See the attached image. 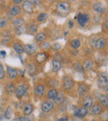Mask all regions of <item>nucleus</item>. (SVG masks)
<instances>
[{
  "label": "nucleus",
  "instance_id": "obj_10",
  "mask_svg": "<svg viewBox=\"0 0 108 121\" xmlns=\"http://www.w3.org/2000/svg\"><path fill=\"white\" fill-rule=\"evenodd\" d=\"M74 86V82H73V80L69 76H67L64 79V81H63V87H64L65 90L67 91H69Z\"/></svg>",
  "mask_w": 108,
  "mask_h": 121
},
{
  "label": "nucleus",
  "instance_id": "obj_42",
  "mask_svg": "<svg viewBox=\"0 0 108 121\" xmlns=\"http://www.w3.org/2000/svg\"><path fill=\"white\" fill-rule=\"evenodd\" d=\"M13 1L15 4V5H19V4H22V2H23V0H13Z\"/></svg>",
  "mask_w": 108,
  "mask_h": 121
},
{
  "label": "nucleus",
  "instance_id": "obj_45",
  "mask_svg": "<svg viewBox=\"0 0 108 121\" xmlns=\"http://www.w3.org/2000/svg\"><path fill=\"white\" fill-rule=\"evenodd\" d=\"M58 121H69V119L68 117H63V118H60Z\"/></svg>",
  "mask_w": 108,
  "mask_h": 121
},
{
  "label": "nucleus",
  "instance_id": "obj_4",
  "mask_svg": "<svg viewBox=\"0 0 108 121\" xmlns=\"http://www.w3.org/2000/svg\"><path fill=\"white\" fill-rule=\"evenodd\" d=\"M22 10L27 14H30L33 12V6H32V4L29 2L28 0H25V1L22 2Z\"/></svg>",
  "mask_w": 108,
  "mask_h": 121
},
{
  "label": "nucleus",
  "instance_id": "obj_40",
  "mask_svg": "<svg viewBox=\"0 0 108 121\" xmlns=\"http://www.w3.org/2000/svg\"><path fill=\"white\" fill-rule=\"evenodd\" d=\"M53 48L55 51H60L62 49V45L60 43H55L53 45Z\"/></svg>",
  "mask_w": 108,
  "mask_h": 121
},
{
  "label": "nucleus",
  "instance_id": "obj_39",
  "mask_svg": "<svg viewBox=\"0 0 108 121\" xmlns=\"http://www.w3.org/2000/svg\"><path fill=\"white\" fill-rule=\"evenodd\" d=\"M28 1L32 4V6L37 7V6H39V4H40V1H39V0H28Z\"/></svg>",
  "mask_w": 108,
  "mask_h": 121
},
{
  "label": "nucleus",
  "instance_id": "obj_33",
  "mask_svg": "<svg viewBox=\"0 0 108 121\" xmlns=\"http://www.w3.org/2000/svg\"><path fill=\"white\" fill-rule=\"evenodd\" d=\"M6 91H7V92L9 93V94H12V93L15 91V89H14V85L13 84V83H9V84L7 85V86H6Z\"/></svg>",
  "mask_w": 108,
  "mask_h": 121
},
{
  "label": "nucleus",
  "instance_id": "obj_36",
  "mask_svg": "<svg viewBox=\"0 0 108 121\" xmlns=\"http://www.w3.org/2000/svg\"><path fill=\"white\" fill-rule=\"evenodd\" d=\"M100 99H101V104H102V105L104 106V107H106V106H107V104H108L107 96L101 95V97H100Z\"/></svg>",
  "mask_w": 108,
  "mask_h": 121
},
{
  "label": "nucleus",
  "instance_id": "obj_43",
  "mask_svg": "<svg viewBox=\"0 0 108 121\" xmlns=\"http://www.w3.org/2000/svg\"><path fill=\"white\" fill-rule=\"evenodd\" d=\"M73 25H74V23H73V21L72 20H69V22H68V27H69V28H72Z\"/></svg>",
  "mask_w": 108,
  "mask_h": 121
},
{
  "label": "nucleus",
  "instance_id": "obj_18",
  "mask_svg": "<svg viewBox=\"0 0 108 121\" xmlns=\"http://www.w3.org/2000/svg\"><path fill=\"white\" fill-rule=\"evenodd\" d=\"M52 71L53 72H58L62 67L61 62L58 60H57V59H53L52 60Z\"/></svg>",
  "mask_w": 108,
  "mask_h": 121
},
{
  "label": "nucleus",
  "instance_id": "obj_9",
  "mask_svg": "<svg viewBox=\"0 0 108 121\" xmlns=\"http://www.w3.org/2000/svg\"><path fill=\"white\" fill-rule=\"evenodd\" d=\"M36 51H37V47L32 44H26L23 47V52L27 55H32L35 53Z\"/></svg>",
  "mask_w": 108,
  "mask_h": 121
},
{
  "label": "nucleus",
  "instance_id": "obj_7",
  "mask_svg": "<svg viewBox=\"0 0 108 121\" xmlns=\"http://www.w3.org/2000/svg\"><path fill=\"white\" fill-rule=\"evenodd\" d=\"M97 84L101 88L102 87H107V76L105 74H100L98 76L97 80Z\"/></svg>",
  "mask_w": 108,
  "mask_h": 121
},
{
  "label": "nucleus",
  "instance_id": "obj_27",
  "mask_svg": "<svg viewBox=\"0 0 108 121\" xmlns=\"http://www.w3.org/2000/svg\"><path fill=\"white\" fill-rule=\"evenodd\" d=\"M27 31L29 33H36L37 31V25L35 23L29 24V26L27 27Z\"/></svg>",
  "mask_w": 108,
  "mask_h": 121
},
{
  "label": "nucleus",
  "instance_id": "obj_11",
  "mask_svg": "<svg viewBox=\"0 0 108 121\" xmlns=\"http://www.w3.org/2000/svg\"><path fill=\"white\" fill-rule=\"evenodd\" d=\"M88 111H87V109L86 108H79V109H76V110L74 111V116L76 118H83L87 114Z\"/></svg>",
  "mask_w": 108,
  "mask_h": 121
},
{
  "label": "nucleus",
  "instance_id": "obj_19",
  "mask_svg": "<svg viewBox=\"0 0 108 121\" xmlns=\"http://www.w3.org/2000/svg\"><path fill=\"white\" fill-rule=\"evenodd\" d=\"M7 72H8V74H9V77H10L11 79H14V78L17 77V76L18 75V72L17 70L14 69V68L10 67V66H8Z\"/></svg>",
  "mask_w": 108,
  "mask_h": 121
},
{
  "label": "nucleus",
  "instance_id": "obj_31",
  "mask_svg": "<svg viewBox=\"0 0 108 121\" xmlns=\"http://www.w3.org/2000/svg\"><path fill=\"white\" fill-rule=\"evenodd\" d=\"M27 71H28L29 74L30 75H33L36 71V66L33 63H28L27 66Z\"/></svg>",
  "mask_w": 108,
  "mask_h": 121
},
{
  "label": "nucleus",
  "instance_id": "obj_13",
  "mask_svg": "<svg viewBox=\"0 0 108 121\" xmlns=\"http://www.w3.org/2000/svg\"><path fill=\"white\" fill-rule=\"evenodd\" d=\"M47 54L46 52H39V53L37 54L36 56V60L38 64H42L47 60Z\"/></svg>",
  "mask_w": 108,
  "mask_h": 121
},
{
  "label": "nucleus",
  "instance_id": "obj_38",
  "mask_svg": "<svg viewBox=\"0 0 108 121\" xmlns=\"http://www.w3.org/2000/svg\"><path fill=\"white\" fill-rule=\"evenodd\" d=\"M42 47L44 49V50H49V49L51 48V45H50V43L45 42H43V43L42 44Z\"/></svg>",
  "mask_w": 108,
  "mask_h": 121
},
{
  "label": "nucleus",
  "instance_id": "obj_24",
  "mask_svg": "<svg viewBox=\"0 0 108 121\" xmlns=\"http://www.w3.org/2000/svg\"><path fill=\"white\" fill-rule=\"evenodd\" d=\"M70 45L73 49H78L81 47V41L79 39H73L72 42H70Z\"/></svg>",
  "mask_w": 108,
  "mask_h": 121
},
{
  "label": "nucleus",
  "instance_id": "obj_8",
  "mask_svg": "<svg viewBox=\"0 0 108 121\" xmlns=\"http://www.w3.org/2000/svg\"><path fill=\"white\" fill-rule=\"evenodd\" d=\"M93 10L97 13H105L106 9V6L101 4V3H96L93 5Z\"/></svg>",
  "mask_w": 108,
  "mask_h": 121
},
{
  "label": "nucleus",
  "instance_id": "obj_21",
  "mask_svg": "<svg viewBox=\"0 0 108 121\" xmlns=\"http://www.w3.org/2000/svg\"><path fill=\"white\" fill-rule=\"evenodd\" d=\"M93 66V61L91 60H85L83 62V68L86 71H90L92 69Z\"/></svg>",
  "mask_w": 108,
  "mask_h": 121
},
{
  "label": "nucleus",
  "instance_id": "obj_20",
  "mask_svg": "<svg viewBox=\"0 0 108 121\" xmlns=\"http://www.w3.org/2000/svg\"><path fill=\"white\" fill-rule=\"evenodd\" d=\"M13 47H14V51L17 52L18 54H22L23 52V47L18 42H15V43L13 44Z\"/></svg>",
  "mask_w": 108,
  "mask_h": 121
},
{
  "label": "nucleus",
  "instance_id": "obj_12",
  "mask_svg": "<svg viewBox=\"0 0 108 121\" xmlns=\"http://www.w3.org/2000/svg\"><path fill=\"white\" fill-rule=\"evenodd\" d=\"M21 11H22V8L19 5H13L10 8L9 13L12 16H18L21 13Z\"/></svg>",
  "mask_w": 108,
  "mask_h": 121
},
{
  "label": "nucleus",
  "instance_id": "obj_44",
  "mask_svg": "<svg viewBox=\"0 0 108 121\" xmlns=\"http://www.w3.org/2000/svg\"><path fill=\"white\" fill-rule=\"evenodd\" d=\"M6 52L5 51H0V57H5Z\"/></svg>",
  "mask_w": 108,
  "mask_h": 121
},
{
  "label": "nucleus",
  "instance_id": "obj_2",
  "mask_svg": "<svg viewBox=\"0 0 108 121\" xmlns=\"http://www.w3.org/2000/svg\"><path fill=\"white\" fill-rule=\"evenodd\" d=\"M75 18H76L77 22L81 27H85L90 20V17L86 13H79Z\"/></svg>",
  "mask_w": 108,
  "mask_h": 121
},
{
  "label": "nucleus",
  "instance_id": "obj_46",
  "mask_svg": "<svg viewBox=\"0 0 108 121\" xmlns=\"http://www.w3.org/2000/svg\"><path fill=\"white\" fill-rule=\"evenodd\" d=\"M67 1H69V2H75L76 0H67Z\"/></svg>",
  "mask_w": 108,
  "mask_h": 121
},
{
  "label": "nucleus",
  "instance_id": "obj_5",
  "mask_svg": "<svg viewBox=\"0 0 108 121\" xmlns=\"http://www.w3.org/2000/svg\"><path fill=\"white\" fill-rule=\"evenodd\" d=\"M106 45V39L105 37H99L98 39H96V41H95L94 42V47L96 49H103Z\"/></svg>",
  "mask_w": 108,
  "mask_h": 121
},
{
  "label": "nucleus",
  "instance_id": "obj_37",
  "mask_svg": "<svg viewBox=\"0 0 108 121\" xmlns=\"http://www.w3.org/2000/svg\"><path fill=\"white\" fill-rule=\"evenodd\" d=\"M5 77V72H4V67H3L2 65H0V79L2 80Z\"/></svg>",
  "mask_w": 108,
  "mask_h": 121
},
{
  "label": "nucleus",
  "instance_id": "obj_26",
  "mask_svg": "<svg viewBox=\"0 0 108 121\" xmlns=\"http://www.w3.org/2000/svg\"><path fill=\"white\" fill-rule=\"evenodd\" d=\"M57 95H58L57 90L51 89L50 91H48V93H47V97H48V99H54L55 98H56Z\"/></svg>",
  "mask_w": 108,
  "mask_h": 121
},
{
  "label": "nucleus",
  "instance_id": "obj_47",
  "mask_svg": "<svg viewBox=\"0 0 108 121\" xmlns=\"http://www.w3.org/2000/svg\"><path fill=\"white\" fill-rule=\"evenodd\" d=\"M72 121H81V120H80V119H74V120H72Z\"/></svg>",
  "mask_w": 108,
  "mask_h": 121
},
{
  "label": "nucleus",
  "instance_id": "obj_16",
  "mask_svg": "<svg viewBox=\"0 0 108 121\" xmlns=\"http://www.w3.org/2000/svg\"><path fill=\"white\" fill-rule=\"evenodd\" d=\"M102 110V108L100 104H96L94 105H91V109H90V113L93 115H96V114H99L100 113Z\"/></svg>",
  "mask_w": 108,
  "mask_h": 121
},
{
  "label": "nucleus",
  "instance_id": "obj_28",
  "mask_svg": "<svg viewBox=\"0 0 108 121\" xmlns=\"http://www.w3.org/2000/svg\"><path fill=\"white\" fill-rule=\"evenodd\" d=\"M47 19V13H41L37 17V22H45Z\"/></svg>",
  "mask_w": 108,
  "mask_h": 121
},
{
  "label": "nucleus",
  "instance_id": "obj_14",
  "mask_svg": "<svg viewBox=\"0 0 108 121\" xmlns=\"http://www.w3.org/2000/svg\"><path fill=\"white\" fill-rule=\"evenodd\" d=\"M88 86L87 85H86L85 83H81V84L79 85V86H78V95H79L80 96H83L85 95V94H86V92L88 91Z\"/></svg>",
  "mask_w": 108,
  "mask_h": 121
},
{
  "label": "nucleus",
  "instance_id": "obj_30",
  "mask_svg": "<svg viewBox=\"0 0 108 121\" xmlns=\"http://www.w3.org/2000/svg\"><path fill=\"white\" fill-rule=\"evenodd\" d=\"M4 116H5L6 119H12V116H13V109L11 106H9L6 109L5 113H4Z\"/></svg>",
  "mask_w": 108,
  "mask_h": 121
},
{
  "label": "nucleus",
  "instance_id": "obj_6",
  "mask_svg": "<svg viewBox=\"0 0 108 121\" xmlns=\"http://www.w3.org/2000/svg\"><path fill=\"white\" fill-rule=\"evenodd\" d=\"M41 107H42V110L43 111V112H45V113L49 112V111L52 110L54 108V103L52 102V100L45 101V102L42 103Z\"/></svg>",
  "mask_w": 108,
  "mask_h": 121
},
{
  "label": "nucleus",
  "instance_id": "obj_23",
  "mask_svg": "<svg viewBox=\"0 0 108 121\" xmlns=\"http://www.w3.org/2000/svg\"><path fill=\"white\" fill-rule=\"evenodd\" d=\"M46 39V35L43 32H38L35 36V42H42Z\"/></svg>",
  "mask_w": 108,
  "mask_h": 121
},
{
  "label": "nucleus",
  "instance_id": "obj_25",
  "mask_svg": "<svg viewBox=\"0 0 108 121\" xmlns=\"http://www.w3.org/2000/svg\"><path fill=\"white\" fill-rule=\"evenodd\" d=\"M54 100H55V103H56L57 104H62V102L64 100V95H63V93L58 92V95H57V96H56V98L54 99Z\"/></svg>",
  "mask_w": 108,
  "mask_h": 121
},
{
  "label": "nucleus",
  "instance_id": "obj_41",
  "mask_svg": "<svg viewBox=\"0 0 108 121\" xmlns=\"http://www.w3.org/2000/svg\"><path fill=\"white\" fill-rule=\"evenodd\" d=\"M15 121H28V119L26 117H19L15 119Z\"/></svg>",
  "mask_w": 108,
  "mask_h": 121
},
{
  "label": "nucleus",
  "instance_id": "obj_1",
  "mask_svg": "<svg viewBox=\"0 0 108 121\" xmlns=\"http://www.w3.org/2000/svg\"><path fill=\"white\" fill-rule=\"evenodd\" d=\"M56 11L62 17H66L71 11V6L68 2H59L57 4Z\"/></svg>",
  "mask_w": 108,
  "mask_h": 121
},
{
  "label": "nucleus",
  "instance_id": "obj_34",
  "mask_svg": "<svg viewBox=\"0 0 108 121\" xmlns=\"http://www.w3.org/2000/svg\"><path fill=\"white\" fill-rule=\"evenodd\" d=\"M8 22H9V21L6 17H0V28L5 27L8 25Z\"/></svg>",
  "mask_w": 108,
  "mask_h": 121
},
{
  "label": "nucleus",
  "instance_id": "obj_35",
  "mask_svg": "<svg viewBox=\"0 0 108 121\" xmlns=\"http://www.w3.org/2000/svg\"><path fill=\"white\" fill-rule=\"evenodd\" d=\"M11 40H12V37H11L10 35L5 36V37L2 39V41H1V43H2L3 45H7V44H9V42H11Z\"/></svg>",
  "mask_w": 108,
  "mask_h": 121
},
{
  "label": "nucleus",
  "instance_id": "obj_17",
  "mask_svg": "<svg viewBox=\"0 0 108 121\" xmlns=\"http://www.w3.org/2000/svg\"><path fill=\"white\" fill-rule=\"evenodd\" d=\"M45 92V87L43 85H37L34 89V94L37 96H42Z\"/></svg>",
  "mask_w": 108,
  "mask_h": 121
},
{
  "label": "nucleus",
  "instance_id": "obj_3",
  "mask_svg": "<svg viewBox=\"0 0 108 121\" xmlns=\"http://www.w3.org/2000/svg\"><path fill=\"white\" fill-rule=\"evenodd\" d=\"M27 91V85H20L15 89V94L18 98H22L26 95Z\"/></svg>",
  "mask_w": 108,
  "mask_h": 121
},
{
  "label": "nucleus",
  "instance_id": "obj_29",
  "mask_svg": "<svg viewBox=\"0 0 108 121\" xmlns=\"http://www.w3.org/2000/svg\"><path fill=\"white\" fill-rule=\"evenodd\" d=\"M24 23V20L22 18V17H17L14 20L13 22V25L14 27H19V26H22V24Z\"/></svg>",
  "mask_w": 108,
  "mask_h": 121
},
{
  "label": "nucleus",
  "instance_id": "obj_15",
  "mask_svg": "<svg viewBox=\"0 0 108 121\" xmlns=\"http://www.w3.org/2000/svg\"><path fill=\"white\" fill-rule=\"evenodd\" d=\"M93 104V99L91 96H86L82 100V105L84 108H91V105Z\"/></svg>",
  "mask_w": 108,
  "mask_h": 121
},
{
  "label": "nucleus",
  "instance_id": "obj_32",
  "mask_svg": "<svg viewBox=\"0 0 108 121\" xmlns=\"http://www.w3.org/2000/svg\"><path fill=\"white\" fill-rule=\"evenodd\" d=\"M14 32H15L16 34H18V35H22V34L26 32V29L24 28L23 27H22V26H19V27H15Z\"/></svg>",
  "mask_w": 108,
  "mask_h": 121
},
{
  "label": "nucleus",
  "instance_id": "obj_22",
  "mask_svg": "<svg viewBox=\"0 0 108 121\" xmlns=\"http://www.w3.org/2000/svg\"><path fill=\"white\" fill-rule=\"evenodd\" d=\"M32 110H33V106L31 104H25V106H24V109H23V113L25 115H29V114H31V113L32 112Z\"/></svg>",
  "mask_w": 108,
  "mask_h": 121
}]
</instances>
